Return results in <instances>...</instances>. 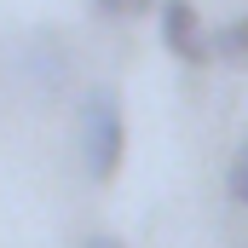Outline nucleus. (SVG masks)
<instances>
[{"mask_svg":"<svg viewBox=\"0 0 248 248\" xmlns=\"http://www.w3.org/2000/svg\"><path fill=\"white\" fill-rule=\"evenodd\" d=\"M127 156V116L116 87H87L81 98V168L93 185H110Z\"/></svg>","mask_w":248,"mask_h":248,"instance_id":"f257e3e1","label":"nucleus"},{"mask_svg":"<svg viewBox=\"0 0 248 248\" xmlns=\"http://www.w3.org/2000/svg\"><path fill=\"white\" fill-rule=\"evenodd\" d=\"M156 35H162V46L179 63H202L214 52V41H208V29H202V17H196L190 0H162L156 6Z\"/></svg>","mask_w":248,"mask_h":248,"instance_id":"f03ea898","label":"nucleus"},{"mask_svg":"<svg viewBox=\"0 0 248 248\" xmlns=\"http://www.w3.org/2000/svg\"><path fill=\"white\" fill-rule=\"evenodd\" d=\"M225 196L248 208V139L237 144V156H231V168H225Z\"/></svg>","mask_w":248,"mask_h":248,"instance_id":"7ed1b4c3","label":"nucleus"},{"mask_svg":"<svg viewBox=\"0 0 248 248\" xmlns=\"http://www.w3.org/2000/svg\"><path fill=\"white\" fill-rule=\"evenodd\" d=\"M93 6H98V12H104V17H144V12H156V6H162V0H93Z\"/></svg>","mask_w":248,"mask_h":248,"instance_id":"20e7f679","label":"nucleus"},{"mask_svg":"<svg viewBox=\"0 0 248 248\" xmlns=\"http://www.w3.org/2000/svg\"><path fill=\"white\" fill-rule=\"evenodd\" d=\"M219 46H225L231 63H248V23H231V29L219 35Z\"/></svg>","mask_w":248,"mask_h":248,"instance_id":"39448f33","label":"nucleus"},{"mask_svg":"<svg viewBox=\"0 0 248 248\" xmlns=\"http://www.w3.org/2000/svg\"><path fill=\"white\" fill-rule=\"evenodd\" d=\"M81 248H127V243H122V237H110V231H93Z\"/></svg>","mask_w":248,"mask_h":248,"instance_id":"423d86ee","label":"nucleus"}]
</instances>
